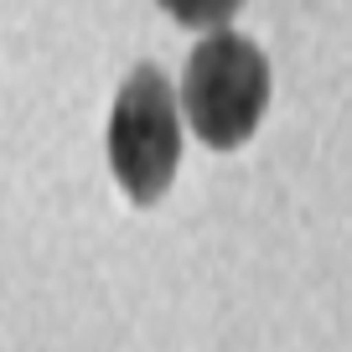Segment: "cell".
Masks as SVG:
<instances>
[{
	"label": "cell",
	"instance_id": "cell-3",
	"mask_svg": "<svg viewBox=\"0 0 352 352\" xmlns=\"http://www.w3.org/2000/svg\"><path fill=\"white\" fill-rule=\"evenodd\" d=\"M243 0H161V11L176 16L182 26H202V32H218L228 26V16L239 11Z\"/></svg>",
	"mask_w": 352,
	"mask_h": 352
},
{
	"label": "cell",
	"instance_id": "cell-2",
	"mask_svg": "<svg viewBox=\"0 0 352 352\" xmlns=\"http://www.w3.org/2000/svg\"><path fill=\"white\" fill-rule=\"evenodd\" d=\"M109 166L124 197L151 208L182 166V114L161 67H135L109 114Z\"/></svg>",
	"mask_w": 352,
	"mask_h": 352
},
{
	"label": "cell",
	"instance_id": "cell-1",
	"mask_svg": "<svg viewBox=\"0 0 352 352\" xmlns=\"http://www.w3.org/2000/svg\"><path fill=\"white\" fill-rule=\"evenodd\" d=\"M270 104V63L249 36L228 32H208V42H197L182 78V109L187 124L197 130L202 145L212 151H239L264 120Z\"/></svg>",
	"mask_w": 352,
	"mask_h": 352
}]
</instances>
